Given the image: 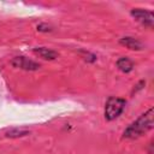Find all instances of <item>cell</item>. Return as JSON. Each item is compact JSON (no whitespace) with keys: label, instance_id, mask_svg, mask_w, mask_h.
I'll return each instance as SVG.
<instances>
[{"label":"cell","instance_id":"6da1fadb","mask_svg":"<svg viewBox=\"0 0 154 154\" xmlns=\"http://www.w3.org/2000/svg\"><path fill=\"white\" fill-rule=\"evenodd\" d=\"M153 116H154V111L153 108H149L147 112L141 114L135 122H132L125 128V130L123 131V137L129 140H135L144 135L147 131H149L153 128Z\"/></svg>","mask_w":154,"mask_h":154},{"label":"cell","instance_id":"7a4b0ae2","mask_svg":"<svg viewBox=\"0 0 154 154\" xmlns=\"http://www.w3.org/2000/svg\"><path fill=\"white\" fill-rule=\"evenodd\" d=\"M126 101L122 97H116V96H109L105 103V118L111 122L117 119L125 109Z\"/></svg>","mask_w":154,"mask_h":154},{"label":"cell","instance_id":"3957f363","mask_svg":"<svg viewBox=\"0 0 154 154\" xmlns=\"http://www.w3.org/2000/svg\"><path fill=\"white\" fill-rule=\"evenodd\" d=\"M11 65L13 67H17V69H20V70H24V71H36L40 69V64L32 59H29L24 55H18V57H14L12 60H11Z\"/></svg>","mask_w":154,"mask_h":154},{"label":"cell","instance_id":"277c9868","mask_svg":"<svg viewBox=\"0 0 154 154\" xmlns=\"http://www.w3.org/2000/svg\"><path fill=\"white\" fill-rule=\"evenodd\" d=\"M131 16L140 22L142 25L148 26V28H153L154 25V17L153 13L148 10H143V8H134L131 10Z\"/></svg>","mask_w":154,"mask_h":154},{"label":"cell","instance_id":"5b68a950","mask_svg":"<svg viewBox=\"0 0 154 154\" xmlns=\"http://www.w3.org/2000/svg\"><path fill=\"white\" fill-rule=\"evenodd\" d=\"M119 43L122 46H125L129 49H132V51H141L143 48L142 42L138 41L135 37H132V36H124V37H122L119 40Z\"/></svg>","mask_w":154,"mask_h":154},{"label":"cell","instance_id":"8992f818","mask_svg":"<svg viewBox=\"0 0 154 154\" xmlns=\"http://www.w3.org/2000/svg\"><path fill=\"white\" fill-rule=\"evenodd\" d=\"M32 52L45 60H54L58 58V53L47 47H35L32 48Z\"/></svg>","mask_w":154,"mask_h":154},{"label":"cell","instance_id":"52a82bcc","mask_svg":"<svg viewBox=\"0 0 154 154\" xmlns=\"http://www.w3.org/2000/svg\"><path fill=\"white\" fill-rule=\"evenodd\" d=\"M116 64H117V67H118L122 72H124V73H129V72H131L132 69H134V61H132L131 59L126 58V57L119 58Z\"/></svg>","mask_w":154,"mask_h":154},{"label":"cell","instance_id":"ba28073f","mask_svg":"<svg viewBox=\"0 0 154 154\" xmlns=\"http://www.w3.org/2000/svg\"><path fill=\"white\" fill-rule=\"evenodd\" d=\"M30 131L28 129H10L6 131V136L7 137H11V138H17V137H23V136H26L29 135Z\"/></svg>","mask_w":154,"mask_h":154}]
</instances>
